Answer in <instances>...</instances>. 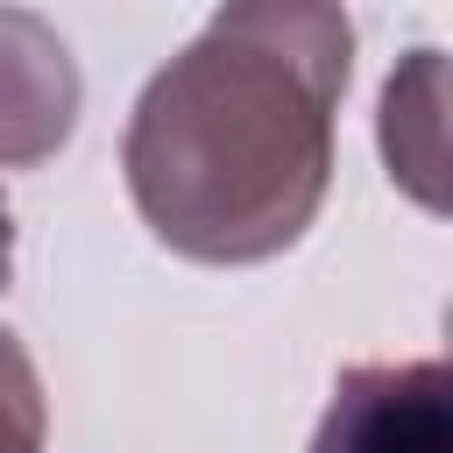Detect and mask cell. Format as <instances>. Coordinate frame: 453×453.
<instances>
[{
  "mask_svg": "<svg viewBox=\"0 0 453 453\" xmlns=\"http://www.w3.org/2000/svg\"><path fill=\"white\" fill-rule=\"evenodd\" d=\"M382 156L418 205H439V50H411L382 85Z\"/></svg>",
  "mask_w": 453,
  "mask_h": 453,
  "instance_id": "obj_4",
  "label": "cell"
},
{
  "mask_svg": "<svg viewBox=\"0 0 453 453\" xmlns=\"http://www.w3.org/2000/svg\"><path fill=\"white\" fill-rule=\"evenodd\" d=\"M7 269H14V212H7V191H0V290H7Z\"/></svg>",
  "mask_w": 453,
  "mask_h": 453,
  "instance_id": "obj_6",
  "label": "cell"
},
{
  "mask_svg": "<svg viewBox=\"0 0 453 453\" xmlns=\"http://www.w3.org/2000/svg\"><path fill=\"white\" fill-rule=\"evenodd\" d=\"M311 453H453V389L439 361H368L333 382Z\"/></svg>",
  "mask_w": 453,
  "mask_h": 453,
  "instance_id": "obj_2",
  "label": "cell"
},
{
  "mask_svg": "<svg viewBox=\"0 0 453 453\" xmlns=\"http://www.w3.org/2000/svg\"><path fill=\"white\" fill-rule=\"evenodd\" d=\"M78 99L85 85L71 42L42 14L0 7V170L50 163L78 127Z\"/></svg>",
  "mask_w": 453,
  "mask_h": 453,
  "instance_id": "obj_3",
  "label": "cell"
},
{
  "mask_svg": "<svg viewBox=\"0 0 453 453\" xmlns=\"http://www.w3.org/2000/svg\"><path fill=\"white\" fill-rule=\"evenodd\" d=\"M42 439H50L42 375H35L28 347L0 326V453H42Z\"/></svg>",
  "mask_w": 453,
  "mask_h": 453,
  "instance_id": "obj_5",
  "label": "cell"
},
{
  "mask_svg": "<svg viewBox=\"0 0 453 453\" xmlns=\"http://www.w3.org/2000/svg\"><path fill=\"white\" fill-rule=\"evenodd\" d=\"M354 71L340 7H219L134 99L127 198L191 262H269L326 205L333 127Z\"/></svg>",
  "mask_w": 453,
  "mask_h": 453,
  "instance_id": "obj_1",
  "label": "cell"
}]
</instances>
